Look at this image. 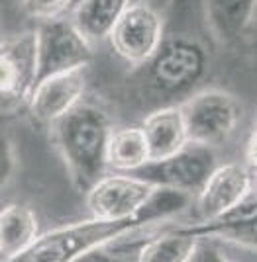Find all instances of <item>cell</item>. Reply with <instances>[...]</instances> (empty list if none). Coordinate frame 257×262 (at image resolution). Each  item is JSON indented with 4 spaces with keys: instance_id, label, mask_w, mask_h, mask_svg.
I'll return each instance as SVG.
<instances>
[{
    "instance_id": "cell-4",
    "label": "cell",
    "mask_w": 257,
    "mask_h": 262,
    "mask_svg": "<svg viewBox=\"0 0 257 262\" xmlns=\"http://www.w3.org/2000/svg\"><path fill=\"white\" fill-rule=\"evenodd\" d=\"M179 110L187 129V141L201 143L210 149L228 141L244 116L242 102L218 88L196 90L181 102Z\"/></svg>"
},
{
    "instance_id": "cell-19",
    "label": "cell",
    "mask_w": 257,
    "mask_h": 262,
    "mask_svg": "<svg viewBox=\"0 0 257 262\" xmlns=\"http://www.w3.org/2000/svg\"><path fill=\"white\" fill-rule=\"evenodd\" d=\"M22 6L26 14L37 20H49L63 16L71 6V0H22Z\"/></svg>"
},
{
    "instance_id": "cell-13",
    "label": "cell",
    "mask_w": 257,
    "mask_h": 262,
    "mask_svg": "<svg viewBox=\"0 0 257 262\" xmlns=\"http://www.w3.org/2000/svg\"><path fill=\"white\" fill-rule=\"evenodd\" d=\"M140 127L149 149V161H159L177 153L187 143V129L179 104L151 110Z\"/></svg>"
},
{
    "instance_id": "cell-17",
    "label": "cell",
    "mask_w": 257,
    "mask_h": 262,
    "mask_svg": "<svg viewBox=\"0 0 257 262\" xmlns=\"http://www.w3.org/2000/svg\"><path fill=\"white\" fill-rule=\"evenodd\" d=\"M39 235V223L32 208L8 204L0 209V254L14 256Z\"/></svg>"
},
{
    "instance_id": "cell-24",
    "label": "cell",
    "mask_w": 257,
    "mask_h": 262,
    "mask_svg": "<svg viewBox=\"0 0 257 262\" xmlns=\"http://www.w3.org/2000/svg\"><path fill=\"white\" fill-rule=\"evenodd\" d=\"M78 2H83V0H71V6H69V10H71V8H75Z\"/></svg>"
},
{
    "instance_id": "cell-7",
    "label": "cell",
    "mask_w": 257,
    "mask_h": 262,
    "mask_svg": "<svg viewBox=\"0 0 257 262\" xmlns=\"http://www.w3.org/2000/svg\"><path fill=\"white\" fill-rule=\"evenodd\" d=\"M163 33L165 22L157 6L147 0H132L114 24L108 39L118 57L130 65L140 67L155 53Z\"/></svg>"
},
{
    "instance_id": "cell-3",
    "label": "cell",
    "mask_w": 257,
    "mask_h": 262,
    "mask_svg": "<svg viewBox=\"0 0 257 262\" xmlns=\"http://www.w3.org/2000/svg\"><path fill=\"white\" fill-rule=\"evenodd\" d=\"M146 225L149 223L140 213L118 221L90 217L37 235L24 251L6 256L2 262H73L83 252L101 245H110L112 241L122 239L128 233Z\"/></svg>"
},
{
    "instance_id": "cell-18",
    "label": "cell",
    "mask_w": 257,
    "mask_h": 262,
    "mask_svg": "<svg viewBox=\"0 0 257 262\" xmlns=\"http://www.w3.org/2000/svg\"><path fill=\"white\" fill-rule=\"evenodd\" d=\"M196 243L199 239L173 229L146 243L137 252L135 262H187L196 249Z\"/></svg>"
},
{
    "instance_id": "cell-20",
    "label": "cell",
    "mask_w": 257,
    "mask_h": 262,
    "mask_svg": "<svg viewBox=\"0 0 257 262\" xmlns=\"http://www.w3.org/2000/svg\"><path fill=\"white\" fill-rule=\"evenodd\" d=\"M16 172V149L8 135L0 133V188L10 184Z\"/></svg>"
},
{
    "instance_id": "cell-12",
    "label": "cell",
    "mask_w": 257,
    "mask_h": 262,
    "mask_svg": "<svg viewBox=\"0 0 257 262\" xmlns=\"http://www.w3.org/2000/svg\"><path fill=\"white\" fill-rule=\"evenodd\" d=\"M255 202L257 196L255 190H253L240 204H235L234 208L218 213L216 217L204 219L201 223H194V225H189V227H179L177 231L199 241L224 239L238 243V245H244V247H249V249H255Z\"/></svg>"
},
{
    "instance_id": "cell-14",
    "label": "cell",
    "mask_w": 257,
    "mask_h": 262,
    "mask_svg": "<svg viewBox=\"0 0 257 262\" xmlns=\"http://www.w3.org/2000/svg\"><path fill=\"white\" fill-rule=\"evenodd\" d=\"M130 2L132 0H83L69 10V20L89 43H96L110 35L114 24Z\"/></svg>"
},
{
    "instance_id": "cell-11",
    "label": "cell",
    "mask_w": 257,
    "mask_h": 262,
    "mask_svg": "<svg viewBox=\"0 0 257 262\" xmlns=\"http://www.w3.org/2000/svg\"><path fill=\"white\" fill-rule=\"evenodd\" d=\"M85 88H87L85 69L44 78L32 88V94L28 98V110L35 121L51 125L83 100Z\"/></svg>"
},
{
    "instance_id": "cell-10",
    "label": "cell",
    "mask_w": 257,
    "mask_h": 262,
    "mask_svg": "<svg viewBox=\"0 0 257 262\" xmlns=\"http://www.w3.org/2000/svg\"><path fill=\"white\" fill-rule=\"evenodd\" d=\"M253 190H255V174L246 164H218L212 174L206 178L204 186L199 190L196 209L201 221L216 217L218 213L234 208Z\"/></svg>"
},
{
    "instance_id": "cell-8",
    "label": "cell",
    "mask_w": 257,
    "mask_h": 262,
    "mask_svg": "<svg viewBox=\"0 0 257 262\" xmlns=\"http://www.w3.org/2000/svg\"><path fill=\"white\" fill-rule=\"evenodd\" d=\"M35 86V32H22L0 41V110L14 112Z\"/></svg>"
},
{
    "instance_id": "cell-9",
    "label": "cell",
    "mask_w": 257,
    "mask_h": 262,
    "mask_svg": "<svg viewBox=\"0 0 257 262\" xmlns=\"http://www.w3.org/2000/svg\"><path fill=\"white\" fill-rule=\"evenodd\" d=\"M155 188L132 174H104L87 192L92 219L118 221L134 217Z\"/></svg>"
},
{
    "instance_id": "cell-1",
    "label": "cell",
    "mask_w": 257,
    "mask_h": 262,
    "mask_svg": "<svg viewBox=\"0 0 257 262\" xmlns=\"http://www.w3.org/2000/svg\"><path fill=\"white\" fill-rule=\"evenodd\" d=\"M210 71V47L194 33H163L155 53L135 67L132 86L146 102L177 106L204 82Z\"/></svg>"
},
{
    "instance_id": "cell-5",
    "label": "cell",
    "mask_w": 257,
    "mask_h": 262,
    "mask_svg": "<svg viewBox=\"0 0 257 262\" xmlns=\"http://www.w3.org/2000/svg\"><path fill=\"white\" fill-rule=\"evenodd\" d=\"M35 32V84L44 78L87 69L92 61V43L65 16L42 20Z\"/></svg>"
},
{
    "instance_id": "cell-22",
    "label": "cell",
    "mask_w": 257,
    "mask_h": 262,
    "mask_svg": "<svg viewBox=\"0 0 257 262\" xmlns=\"http://www.w3.org/2000/svg\"><path fill=\"white\" fill-rule=\"evenodd\" d=\"M73 262H128V260L122 258V254L110 251L108 245H101V247H94L90 251L83 252L77 260Z\"/></svg>"
},
{
    "instance_id": "cell-15",
    "label": "cell",
    "mask_w": 257,
    "mask_h": 262,
    "mask_svg": "<svg viewBox=\"0 0 257 262\" xmlns=\"http://www.w3.org/2000/svg\"><path fill=\"white\" fill-rule=\"evenodd\" d=\"M255 4L257 0H204L206 22L220 41L232 43L247 32Z\"/></svg>"
},
{
    "instance_id": "cell-23",
    "label": "cell",
    "mask_w": 257,
    "mask_h": 262,
    "mask_svg": "<svg viewBox=\"0 0 257 262\" xmlns=\"http://www.w3.org/2000/svg\"><path fill=\"white\" fill-rule=\"evenodd\" d=\"M255 139H257V135H255V131H251V135H249V143H247V149H246V166L255 174Z\"/></svg>"
},
{
    "instance_id": "cell-16",
    "label": "cell",
    "mask_w": 257,
    "mask_h": 262,
    "mask_svg": "<svg viewBox=\"0 0 257 262\" xmlns=\"http://www.w3.org/2000/svg\"><path fill=\"white\" fill-rule=\"evenodd\" d=\"M147 163H149V149L142 127L137 125L112 127L106 145V166L120 170L124 174H130Z\"/></svg>"
},
{
    "instance_id": "cell-21",
    "label": "cell",
    "mask_w": 257,
    "mask_h": 262,
    "mask_svg": "<svg viewBox=\"0 0 257 262\" xmlns=\"http://www.w3.org/2000/svg\"><path fill=\"white\" fill-rule=\"evenodd\" d=\"M187 262H232V260L226 258L210 241H199L196 243V249L192 251V254H190V258Z\"/></svg>"
},
{
    "instance_id": "cell-6",
    "label": "cell",
    "mask_w": 257,
    "mask_h": 262,
    "mask_svg": "<svg viewBox=\"0 0 257 262\" xmlns=\"http://www.w3.org/2000/svg\"><path fill=\"white\" fill-rule=\"evenodd\" d=\"M216 166L218 161L214 149L201 143L187 141L177 153L159 161H149L130 174L153 188H173L187 194H199Z\"/></svg>"
},
{
    "instance_id": "cell-2",
    "label": "cell",
    "mask_w": 257,
    "mask_h": 262,
    "mask_svg": "<svg viewBox=\"0 0 257 262\" xmlns=\"http://www.w3.org/2000/svg\"><path fill=\"white\" fill-rule=\"evenodd\" d=\"M112 127L110 116L98 104L85 100L51 123L57 151L75 188L83 194H87L108 168L106 145Z\"/></svg>"
}]
</instances>
